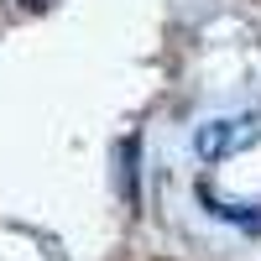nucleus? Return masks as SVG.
Listing matches in <instances>:
<instances>
[{
  "instance_id": "nucleus-1",
  "label": "nucleus",
  "mask_w": 261,
  "mask_h": 261,
  "mask_svg": "<svg viewBox=\"0 0 261 261\" xmlns=\"http://www.w3.org/2000/svg\"><path fill=\"white\" fill-rule=\"evenodd\" d=\"M261 141V110L251 115H235V120H204L193 130V151H199L204 162H220V157H235V151H246Z\"/></svg>"
},
{
  "instance_id": "nucleus-2",
  "label": "nucleus",
  "mask_w": 261,
  "mask_h": 261,
  "mask_svg": "<svg viewBox=\"0 0 261 261\" xmlns=\"http://www.w3.org/2000/svg\"><path fill=\"white\" fill-rule=\"evenodd\" d=\"M199 199L209 204V214H214V220H225V225H241V230L261 235V204H220L209 188H199Z\"/></svg>"
},
{
  "instance_id": "nucleus-3",
  "label": "nucleus",
  "mask_w": 261,
  "mask_h": 261,
  "mask_svg": "<svg viewBox=\"0 0 261 261\" xmlns=\"http://www.w3.org/2000/svg\"><path fill=\"white\" fill-rule=\"evenodd\" d=\"M120 188H125V199L136 204V136L120 141Z\"/></svg>"
},
{
  "instance_id": "nucleus-4",
  "label": "nucleus",
  "mask_w": 261,
  "mask_h": 261,
  "mask_svg": "<svg viewBox=\"0 0 261 261\" xmlns=\"http://www.w3.org/2000/svg\"><path fill=\"white\" fill-rule=\"evenodd\" d=\"M27 6H47V0H27Z\"/></svg>"
}]
</instances>
